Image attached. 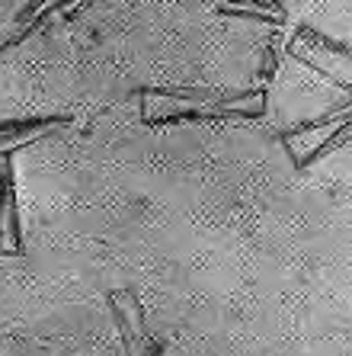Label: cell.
I'll return each mask as SVG.
<instances>
[{"instance_id":"obj_1","label":"cell","mask_w":352,"mask_h":356,"mask_svg":"<svg viewBox=\"0 0 352 356\" xmlns=\"http://www.w3.org/2000/svg\"><path fill=\"white\" fill-rule=\"evenodd\" d=\"M61 125H71L67 116H42V119H13V122H0V145L3 141H17V138H45L51 135L49 129H61Z\"/></svg>"},{"instance_id":"obj_2","label":"cell","mask_w":352,"mask_h":356,"mask_svg":"<svg viewBox=\"0 0 352 356\" xmlns=\"http://www.w3.org/2000/svg\"><path fill=\"white\" fill-rule=\"evenodd\" d=\"M144 99H167V103H205L215 106L218 103V90H199V87H141Z\"/></svg>"},{"instance_id":"obj_3","label":"cell","mask_w":352,"mask_h":356,"mask_svg":"<svg viewBox=\"0 0 352 356\" xmlns=\"http://www.w3.org/2000/svg\"><path fill=\"white\" fill-rule=\"evenodd\" d=\"M346 141H349V122H340V125H333V132H330L327 138H320L314 148L298 151L295 158H292V164H295L298 170H304V167H311L314 161H320L324 154H330V151H336V148H343Z\"/></svg>"},{"instance_id":"obj_4","label":"cell","mask_w":352,"mask_h":356,"mask_svg":"<svg viewBox=\"0 0 352 356\" xmlns=\"http://www.w3.org/2000/svg\"><path fill=\"white\" fill-rule=\"evenodd\" d=\"M106 302H109V308H112L115 324H119V334H122L125 353H138L141 343H138V334H135V324H131V318H128V312H125V305L119 302V296H115V292H109Z\"/></svg>"},{"instance_id":"obj_5","label":"cell","mask_w":352,"mask_h":356,"mask_svg":"<svg viewBox=\"0 0 352 356\" xmlns=\"http://www.w3.org/2000/svg\"><path fill=\"white\" fill-rule=\"evenodd\" d=\"M119 296V302L125 305V312H128V318H131V324H135V334H138V343H141V350H151V343H148V324H144V312H141V302H138V296L131 289H119L115 292Z\"/></svg>"},{"instance_id":"obj_6","label":"cell","mask_w":352,"mask_h":356,"mask_svg":"<svg viewBox=\"0 0 352 356\" xmlns=\"http://www.w3.org/2000/svg\"><path fill=\"white\" fill-rule=\"evenodd\" d=\"M292 39H295V42H308V45H317V49H327V51H333V55H343V58L349 55V45H346V42L330 39V35L317 33V29H311V26H298Z\"/></svg>"},{"instance_id":"obj_7","label":"cell","mask_w":352,"mask_h":356,"mask_svg":"<svg viewBox=\"0 0 352 356\" xmlns=\"http://www.w3.org/2000/svg\"><path fill=\"white\" fill-rule=\"evenodd\" d=\"M340 122H349V109L346 106L340 109V113H330V116H320V119H314V122H301V125H295V129H288V132H282V141H292L308 132H320V129H333V125H340Z\"/></svg>"},{"instance_id":"obj_8","label":"cell","mask_w":352,"mask_h":356,"mask_svg":"<svg viewBox=\"0 0 352 356\" xmlns=\"http://www.w3.org/2000/svg\"><path fill=\"white\" fill-rule=\"evenodd\" d=\"M218 13H224V17H240V19H260V23H269V26H285L282 17H272V13H262V10H253V7H231V3H221Z\"/></svg>"},{"instance_id":"obj_9","label":"cell","mask_w":352,"mask_h":356,"mask_svg":"<svg viewBox=\"0 0 352 356\" xmlns=\"http://www.w3.org/2000/svg\"><path fill=\"white\" fill-rule=\"evenodd\" d=\"M278 61H282V35H276V39L266 45V51H262V67H260V81H272L278 71Z\"/></svg>"},{"instance_id":"obj_10","label":"cell","mask_w":352,"mask_h":356,"mask_svg":"<svg viewBox=\"0 0 352 356\" xmlns=\"http://www.w3.org/2000/svg\"><path fill=\"white\" fill-rule=\"evenodd\" d=\"M231 7H253V10H262V13H272V17H288L285 3H278V0H224Z\"/></svg>"},{"instance_id":"obj_11","label":"cell","mask_w":352,"mask_h":356,"mask_svg":"<svg viewBox=\"0 0 352 356\" xmlns=\"http://www.w3.org/2000/svg\"><path fill=\"white\" fill-rule=\"evenodd\" d=\"M45 3H49V0H29V3H26V7H23V10H19V13H17V19H13V23H17V26L29 23V19H33L35 13H39V10L45 7Z\"/></svg>"}]
</instances>
